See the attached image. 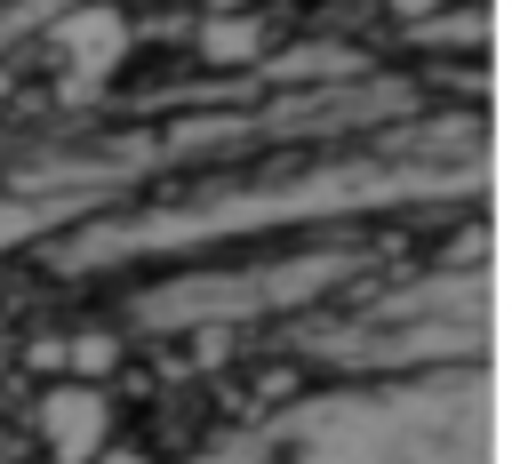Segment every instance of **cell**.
<instances>
[{
  "mask_svg": "<svg viewBox=\"0 0 512 464\" xmlns=\"http://www.w3.org/2000/svg\"><path fill=\"white\" fill-rule=\"evenodd\" d=\"M496 384L488 360L472 368H416L304 392L192 464H496Z\"/></svg>",
  "mask_w": 512,
  "mask_h": 464,
  "instance_id": "cell-1",
  "label": "cell"
},
{
  "mask_svg": "<svg viewBox=\"0 0 512 464\" xmlns=\"http://www.w3.org/2000/svg\"><path fill=\"white\" fill-rule=\"evenodd\" d=\"M488 176V160L448 168V160H352V168H320V176H288L272 192H224L200 208H160L112 232H80L72 248H56L64 272H96L112 256L136 248H192V240H224V232H264V224H296V216H344V208H392V200H424V192H472Z\"/></svg>",
  "mask_w": 512,
  "mask_h": 464,
  "instance_id": "cell-2",
  "label": "cell"
},
{
  "mask_svg": "<svg viewBox=\"0 0 512 464\" xmlns=\"http://www.w3.org/2000/svg\"><path fill=\"white\" fill-rule=\"evenodd\" d=\"M336 360H360V368H384V376H416V368H472L488 352V264L472 272H440L392 304H376L360 320V336H336L328 344Z\"/></svg>",
  "mask_w": 512,
  "mask_h": 464,
  "instance_id": "cell-3",
  "label": "cell"
},
{
  "mask_svg": "<svg viewBox=\"0 0 512 464\" xmlns=\"http://www.w3.org/2000/svg\"><path fill=\"white\" fill-rule=\"evenodd\" d=\"M352 256H296L280 272H224V280H184V288H160L144 296V328H184V320H240V312H264V304H296L304 288H328Z\"/></svg>",
  "mask_w": 512,
  "mask_h": 464,
  "instance_id": "cell-4",
  "label": "cell"
},
{
  "mask_svg": "<svg viewBox=\"0 0 512 464\" xmlns=\"http://www.w3.org/2000/svg\"><path fill=\"white\" fill-rule=\"evenodd\" d=\"M56 48L96 80V72H112V64L128 56V16H112L104 0H96V8H72V16H56Z\"/></svg>",
  "mask_w": 512,
  "mask_h": 464,
  "instance_id": "cell-5",
  "label": "cell"
},
{
  "mask_svg": "<svg viewBox=\"0 0 512 464\" xmlns=\"http://www.w3.org/2000/svg\"><path fill=\"white\" fill-rule=\"evenodd\" d=\"M40 432H48V448H56L64 464H88V456L104 448V400H96L88 384H64V392L40 408Z\"/></svg>",
  "mask_w": 512,
  "mask_h": 464,
  "instance_id": "cell-6",
  "label": "cell"
},
{
  "mask_svg": "<svg viewBox=\"0 0 512 464\" xmlns=\"http://www.w3.org/2000/svg\"><path fill=\"white\" fill-rule=\"evenodd\" d=\"M88 192H40V200H0V248H16V240H32V232H48V224H64L72 208H80Z\"/></svg>",
  "mask_w": 512,
  "mask_h": 464,
  "instance_id": "cell-7",
  "label": "cell"
},
{
  "mask_svg": "<svg viewBox=\"0 0 512 464\" xmlns=\"http://www.w3.org/2000/svg\"><path fill=\"white\" fill-rule=\"evenodd\" d=\"M256 48H264L256 24H208V32H200V56H208V64H248Z\"/></svg>",
  "mask_w": 512,
  "mask_h": 464,
  "instance_id": "cell-8",
  "label": "cell"
},
{
  "mask_svg": "<svg viewBox=\"0 0 512 464\" xmlns=\"http://www.w3.org/2000/svg\"><path fill=\"white\" fill-rule=\"evenodd\" d=\"M416 40H456V48H488V8H464V16L416 24Z\"/></svg>",
  "mask_w": 512,
  "mask_h": 464,
  "instance_id": "cell-9",
  "label": "cell"
},
{
  "mask_svg": "<svg viewBox=\"0 0 512 464\" xmlns=\"http://www.w3.org/2000/svg\"><path fill=\"white\" fill-rule=\"evenodd\" d=\"M416 8H432V0H400V16H416Z\"/></svg>",
  "mask_w": 512,
  "mask_h": 464,
  "instance_id": "cell-10",
  "label": "cell"
}]
</instances>
